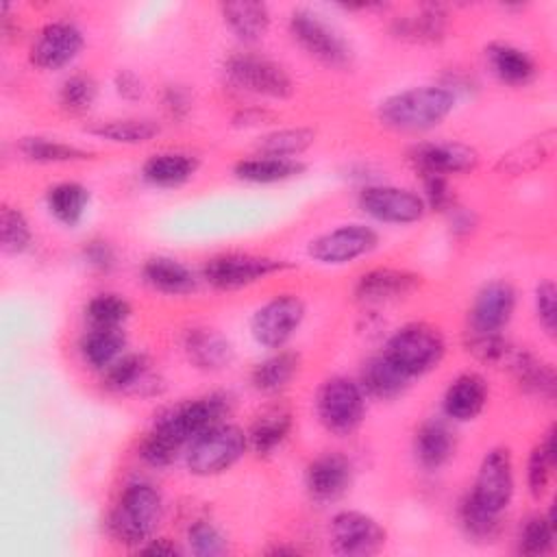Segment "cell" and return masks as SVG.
<instances>
[{
	"label": "cell",
	"mask_w": 557,
	"mask_h": 557,
	"mask_svg": "<svg viewBox=\"0 0 557 557\" xmlns=\"http://www.w3.org/2000/svg\"><path fill=\"white\" fill-rule=\"evenodd\" d=\"M459 98L442 83H420L383 96L374 107L376 122L400 135H422L440 128L457 109Z\"/></svg>",
	"instance_id": "cell-1"
},
{
	"label": "cell",
	"mask_w": 557,
	"mask_h": 557,
	"mask_svg": "<svg viewBox=\"0 0 557 557\" xmlns=\"http://www.w3.org/2000/svg\"><path fill=\"white\" fill-rule=\"evenodd\" d=\"M165 516V498L159 485L148 479H131L117 492L104 516L109 540L122 548L139 550L157 535Z\"/></svg>",
	"instance_id": "cell-2"
},
{
	"label": "cell",
	"mask_w": 557,
	"mask_h": 557,
	"mask_svg": "<svg viewBox=\"0 0 557 557\" xmlns=\"http://www.w3.org/2000/svg\"><path fill=\"white\" fill-rule=\"evenodd\" d=\"M220 76L228 89L259 100L283 102L296 94L292 72L281 61L255 48L228 52L220 63Z\"/></svg>",
	"instance_id": "cell-3"
},
{
	"label": "cell",
	"mask_w": 557,
	"mask_h": 557,
	"mask_svg": "<svg viewBox=\"0 0 557 557\" xmlns=\"http://www.w3.org/2000/svg\"><path fill=\"white\" fill-rule=\"evenodd\" d=\"M289 39L315 63L333 72H348L355 65L357 52L350 39L322 11L298 4L292 7L285 20Z\"/></svg>",
	"instance_id": "cell-4"
},
{
	"label": "cell",
	"mask_w": 557,
	"mask_h": 557,
	"mask_svg": "<svg viewBox=\"0 0 557 557\" xmlns=\"http://www.w3.org/2000/svg\"><path fill=\"white\" fill-rule=\"evenodd\" d=\"M235 409V396L226 389H211L191 398H183L170 407H163L152 424L154 433L165 437L170 444L185 453L187 444L200 435L202 431L211 429L218 422L231 420Z\"/></svg>",
	"instance_id": "cell-5"
},
{
	"label": "cell",
	"mask_w": 557,
	"mask_h": 557,
	"mask_svg": "<svg viewBox=\"0 0 557 557\" xmlns=\"http://www.w3.org/2000/svg\"><path fill=\"white\" fill-rule=\"evenodd\" d=\"M381 352L409 379H422L437 370L448 352L444 331L426 320H411L396 326L383 342Z\"/></svg>",
	"instance_id": "cell-6"
},
{
	"label": "cell",
	"mask_w": 557,
	"mask_h": 557,
	"mask_svg": "<svg viewBox=\"0 0 557 557\" xmlns=\"http://www.w3.org/2000/svg\"><path fill=\"white\" fill-rule=\"evenodd\" d=\"M294 265L287 259L248 252V250H226L207 257L200 268V281L213 292H239L263 283L272 276L289 272Z\"/></svg>",
	"instance_id": "cell-7"
},
{
	"label": "cell",
	"mask_w": 557,
	"mask_h": 557,
	"mask_svg": "<svg viewBox=\"0 0 557 557\" xmlns=\"http://www.w3.org/2000/svg\"><path fill=\"white\" fill-rule=\"evenodd\" d=\"M248 453L246 429L224 420L202 431L187 444L183 463L191 476L211 479L233 470Z\"/></svg>",
	"instance_id": "cell-8"
},
{
	"label": "cell",
	"mask_w": 557,
	"mask_h": 557,
	"mask_svg": "<svg viewBox=\"0 0 557 557\" xmlns=\"http://www.w3.org/2000/svg\"><path fill=\"white\" fill-rule=\"evenodd\" d=\"M313 409L326 433L333 437H350L366 420L368 396L357 376L329 374L315 389Z\"/></svg>",
	"instance_id": "cell-9"
},
{
	"label": "cell",
	"mask_w": 557,
	"mask_h": 557,
	"mask_svg": "<svg viewBox=\"0 0 557 557\" xmlns=\"http://www.w3.org/2000/svg\"><path fill=\"white\" fill-rule=\"evenodd\" d=\"M381 246V233L370 222H342L313 235L305 255L322 268H344L370 257Z\"/></svg>",
	"instance_id": "cell-10"
},
{
	"label": "cell",
	"mask_w": 557,
	"mask_h": 557,
	"mask_svg": "<svg viewBox=\"0 0 557 557\" xmlns=\"http://www.w3.org/2000/svg\"><path fill=\"white\" fill-rule=\"evenodd\" d=\"M307 318V302L296 292H278L255 307L248 318V333L252 342L270 352L287 348L298 335Z\"/></svg>",
	"instance_id": "cell-11"
},
{
	"label": "cell",
	"mask_w": 557,
	"mask_h": 557,
	"mask_svg": "<svg viewBox=\"0 0 557 557\" xmlns=\"http://www.w3.org/2000/svg\"><path fill=\"white\" fill-rule=\"evenodd\" d=\"M355 205L368 220L385 226H413L429 213L418 189L385 181L357 187Z\"/></svg>",
	"instance_id": "cell-12"
},
{
	"label": "cell",
	"mask_w": 557,
	"mask_h": 557,
	"mask_svg": "<svg viewBox=\"0 0 557 557\" xmlns=\"http://www.w3.org/2000/svg\"><path fill=\"white\" fill-rule=\"evenodd\" d=\"M87 46L85 30L67 17L44 22L30 39L28 63L39 72H63L76 63Z\"/></svg>",
	"instance_id": "cell-13"
},
{
	"label": "cell",
	"mask_w": 557,
	"mask_h": 557,
	"mask_svg": "<svg viewBox=\"0 0 557 557\" xmlns=\"http://www.w3.org/2000/svg\"><path fill=\"white\" fill-rule=\"evenodd\" d=\"M468 496L483 509L505 516L516 496V463L509 446L496 444L483 453Z\"/></svg>",
	"instance_id": "cell-14"
},
{
	"label": "cell",
	"mask_w": 557,
	"mask_h": 557,
	"mask_svg": "<svg viewBox=\"0 0 557 557\" xmlns=\"http://www.w3.org/2000/svg\"><path fill=\"white\" fill-rule=\"evenodd\" d=\"M326 540L339 557H372L387 544V529L368 511L339 509L329 518Z\"/></svg>",
	"instance_id": "cell-15"
},
{
	"label": "cell",
	"mask_w": 557,
	"mask_h": 557,
	"mask_svg": "<svg viewBox=\"0 0 557 557\" xmlns=\"http://www.w3.org/2000/svg\"><path fill=\"white\" fill-rule=\"evenodd\" d=\"M424 287V276L409 268L374 265L357 274L352 300L363 309H379L413 298Z\"/></svg>",
	"instance_id": "cell-16"
},
{
	"label": "cell",
	"mask_w": 557,
	"mask_h": 557,
	"mask_svg": "<svg viewBox=\"0 0 557 557\" xmlns=\"http://www.w3.org/2000/svg\"><path fill=\"white\" fill-rule=\"evenodd\" d=\"M407 163L416 176L440 174L455 178L476 172L481 154L474 146L459 139H422L407 148Z\"/></svg>",
	"instance_id": "cell-17"
},
{
	"label": "cell",
	"mask_w": 557,
	"mask_h": 557,
	"mask_svg": "<svg viewBox=\"0 0 557 557\" xmlns=\"http://www.w3.org/2000/svg\"><path fill=\"white\" fill-rule=\"evenodd\" d=\"M518 309V289L507 278H487L483 281L468 305L466 329L472 331H492L503 333Z\"/></svg>",
	"instance_id": "cell-18"
},
{
	"label": "cell",
	"mask_w": 557,
	"mask_h": 557,
	"mask_svg": "<svg viewBox=\"0 0 557 557\" xmlns=\"http://www.w3.org/2000/svg\"><path fill=\"white\" fill-rule=\"evenodd\" d=\"M355 481V466L342 450H322L311 457L302 470L307 496L318 505L337 503L348 494Z\"/></svg>",
	"instance_id": "cell-19"
},
{
	"label": "cell",
	"mask_w": 557,
	"mask_h": 557,
	"mask_svg": "<svg viewBox=\"0 0 557 557\" xmlns=\"http://www.w3.org/2000/svg\"><path fill=\"white\" fill-rule=\"evenodd\" d=\"M100 383L109 394L117 396L152 398L163 392V381L144 350H126L100 374Z\"/></svg>",
	"instance_id": "cell-20"
},
{
	"label": "cell",
	"mask_w": 557,
	"mask_h": 557,
	"mask_svg": "<svg viewBox=\"0 0 557 557\" xmlns=\"http://www.w3.org/2000/svg\"><path fill=\"white\" fill-rule=\"evenodd\" d=\"M181 350L187 363L205 374L224 372L235 363V344L220 329L207 324L187 326L181 335Z\"/></svg>",
	"instance_id": "cell-21"
},
{
	"label": "cell",
	"mask_w": 557,
	"mask_h": 557,
	"mask_svg": "<svg viewBox=\"0 0 557 557\" xmlns=\"http://www.w3.org/2000/svg\"><path fill=\"white\" fill-rule=\"evenodd\" d=\"M490 403V381L476 370L455 374L442 392V416L453 424L474 422Z\"/></svg>",
	"instance_id": "cell-22"
},
{
	"label": "cell",
	"mask_w": 557,
	"mask_h": 557,
	"mask_svg": "<svg viewBox=\"0 0 557 557\" xmlns=\"http://www.w3.org/2000/svg\"><path fill=\"white\" fill-rule=\"evenodd\" d=\"M483 63L496 83L511 89L529 87L540 76L537 59L527 48L505 39H492L483 46Z\"/></svg>",
	"instance_id": "cell-23"
},
{
	"label": "cell",
	"mask_w": 557,
	"mask_h": 557,
	"mask_svg": "<svg viewBox=\"0 0 557 557\" xmlns=\"http://www.w3.org/2000/svg\"><path fill=\"white\" fill-rule=\"evenodd\" d=\"M450 13L446 4L429 2L389 20V35L413 46H440L448 39Z\"/></svg>",
	"instance_id": "cell-24"
},
{
	"label": "cell",
	"mask_w": 557,
	"mask_h": 557,
	"mask_svg": "<svg viewBox=\"0 0 557 557\" xmlns=\"http://www.w3.org/2000/svg\"><path fill=\"white\" fill-rule=\"evenodd\" d=\"M139 278L148 289L168 298H187L196 294L202 283L198 270L187 265L183 259L163 252L148 255L141 261Z\"/></svg>",
	"instance_id": "cell-25"
},
{
	"label": "cell",
	"mask_w": 557,
	"mask_h": 557,
	"mask_svg": "<svg viewBox=\"0 0 557 557\" xmlns=\"http://www.w3.org/2000/svg\"><path fill=\"white\" fill-rule=\"evenodd\" d=\"M457 433L453 422L442 418H424L411 435V457L424 472H440L457 453Z\"/></svg>",
	"instance_id": "cell-26"
},
{
	"label": "cell",
	"mask_w": 557,
	"mask_h": 557,
	"mask_svg": "<svg viewBox=\"0 0 557 557\" xmlns=\"http://www.w3.org/2000/svg\"><path fill=\"white\" fill-rule=\"evenodd\" d=\"M200 170V157L189 150L165 148L150 152L139 165V178L152 189H178Z\"/></svg>",
	"instance_id": "cell-27"
},
{
	"label": "cell",
	"mask_w": 557,
	"mask_h": 557,
	"mask_svg": "<svg viewBox=\"0 0 557 557\" xmlns=\"http://www.w3.org/2000/svg\"><path fill=\"white\" fill-rule=\"evenodd\" d=\"M292 431H294L292 409L278 400L272 405H265L250 420V424L246 429L248 450L259 459H268L285 446Z\"/></svg>",
	"instance_id": "cell-28"
},
{
	"label": "cell",
	"mask_w": 557,
	"mask_h": 557,
	"mask_svg": "<svg viewBox=\"0 0 557 557\" xmlns=\"http://www.w3.org/2000/svg\"><path fill=\"white\" fill-rule=\"evenodd\" d=\"M85 133L104 144L135 148L152 144L163 133V122L152 115H113L89 122Z\"/></svg>",
	"instance_id": "cell-29"
},
{
	"label": "cell",
	"mask_w": 557,
	"mask_h": 557,
	"mask_svg": "<svg viewBox=\"0 0 557 557\" xmlns=\"http://www.w3.org/2000/svg\"><path fill=\"white\" fill-rule=\"evenodd\" d=\"M222 24L242 48H255L272 28V9L259 0L222 2L218 7Z\"/></svg>",
	"instance_id": "cell-30"
},
{
	"label": "cell",
	"mask_w": 557,
	"mask_h": 557,
	"mask_svg": "<svg viewBox=\"0 0 557 557\" xmlns=\"http://www.w3.org/2000/svg\"><path fill=\"white\" fill-rule=\"evenodd\" d=\"M507 368L518 389L535 400L553 403L557 396V374L550 361L529 348H513Z\"/></svg>",
	"instance_id": "cell-31"
},
{
	"label": "cell",
	"mask_w": 557,
	"mask_h": 557,
	"mask_svg": "<svg viewBox=\"0 0 557 557\" xmlns=\"http://www.w3.org/2000/svg\"><path fill=\"white\" fill-rule=\"evenodd\" d=\"M302 357L298 350L278 348L270 350L265 357L252 363L248 383L261 396H281L300 374Z\"/></svg>",
	"instance_id": "cell-32"
},
{
	"label": "cell",
	"mask_w": 557,
	"mask_h": 557,
	"mask_svg": "<svg viewBox=\"0 0 557 557\" xmlns=\"http://www.w3.org/2000/svg\"><path fill=\"white\" fill-rule=\"evenodd\" d=\"M15 152L37 165H72V163H83L96 159V150L81 146L76 141L63 139V137H52V135H22L15 141Z\"/></svg>",
	"instance_id": "cell-33"
},
{
	"label": "cell",
	"mask_w": 557,
	"mask_h": 557,
	"mask_svg": "<svg viewBox=\"0 0 557 557\" xmlns=\"http://www.w3.org/2000/svg\"><path fill=\"white\" fill-rule=\"evenodd\" d=\"M553 152H555V131L546 128L537 135L522 139L507 152H503L494 163V172L503 178L527 176L542 170L553 159Z\"/></svg>",
	"instance_id": "cell-34"
},
{
	"label": "cell",
	"mask_w": 557,
	"mask_h": 557,
	"mask_svg": "<svg viewBox=\"0 0 557 557\" xmlns=\"http://www.w3.org/2000/svg\"><path fill=\"white\" fill-rule=\"evenodd\" d=\"M89 205L91 189L76 178L57 181L44 191L46 213L63 228H78L89 213Z\"/></svg>",
	"instance_id": "cell-35"
},
{
	"label": "cell",
	"mask_w": 557,
	"mask_h": 557,
	"mask_svg": "<svg viewBox=\"0 0 557 557\" xmlns=\"http://www.w3.org/2000/svg\"><path fill=\"white\" fill-rule=\"evenodd\" d=\"M357 381L368 400L376 403H394L411 387V381L381 350L361 361Z\"/></svg>",
	"instance_id": "cell-36"
},
{
	"label": "cell",
	"mask_w": 557,
	"mask_h": 557,
	"mask_svg": "<svg viewBox=\"0 0 557 557\" xmlns=\"http://www.w3.org/2000/svg\"><path fill=\"white\" fill-rule=\"evenodd\" d=\"M307 172L302 159H283L268 154H248L233 163L231 174L246 185H281L300 178Z\"/></svg>",
	"instance_id": "cell-37"
},
{
	"label": "cell",
	"mask_w": 557,
	"mask_h": 557,
	"mask_svg": "<svg viewBox=\"0 0 557 557\" xmlns=\"http://www.w3.org/2000/svg\"><path fill=\"white\" fill-rule=\"evenodd\" d=\"M126 350H128L126 329L87 326L76 342V352L81 363L98 374H102L109 366H113Z\"/></svg>",
	"instance_id": "cell-38"
},
{
	"label": "cell",
	"mask_w": 557,
	"mask_h": 557,
	"mask_svg": "<svg viewBox=\"0 0 557 557\" xmlns=\"http://www.w3.org/2000/svg\"><path fill=\"white\" fill-rule=\"evenodd\" d=\"M557 466V429L550 424L540 442H535L527 455L524 463V485L533 500H542L553 481V472Z\"/></svg>",
	"instance_id": "cell-39"
},
{
	"label": "cell",
	"mask_w": 557,
	"mask_h": 557,
	"mask_svg": "<svg viewBox=\"0 0 557 557\" xmlns=\"http://www.w3.org/2000/svg\"><path fill=\"white\" fill-rule=\"evenodd\" d=\"M318 133L311 126H272L257 135L252 150L257 154L283 157V159H302V154L315 144Z\"/></svg>",
	"instance_id": "cell-40"
},
{
	"label": "cell",
	"mask_w": 557,
	"mask_h": 557,
	"mask_svg": "<svg viewBox=\"0 0 557 557\" xmlns=\"http://www.w3.org/2000/svg\"><path fill=\"white\" fill-rule=\"evenodd\" d=\"M54 98H57V107L65 115L83 117L94 111L100 98V83L91 72L74 70L61 78V83L57 85Z\"/></svg>",
	"instance_id": "cell-41"
},
{
	"label": "cell",
	"mask_w": 557,
	"mask_h": 557,
	"mask_svg": "<svg viewBox=\"0 0 557 557\" xmlns=\"http://www.w3.org/2000/svg\"><path fill=\"white\" fill-rule=\"evenodd\" d=\"M455 516H457V527H459V531L463 533V537H466L470 544H479V546L494 544V542H498V537H500L503 531H505L503 516L492 513V511L483 509L481 505H476V503L468 496V492L459 498L457 509H455Z\"/></svg>",
	"instance_id": "cell-42"
},
{
	"label": "cell",
	"mask_w": 557,
	"mask_h": 557,
	"mask_svg": "<svg viewBox=\"0 0 557 557\" xmlns=\"http://www.w3.org/2000/svg\"><path fill=\"white\" fill-rule=\"evenodd\" d=\"M557 542V522L555 511L548 507L546 511H533L520 520L516 535V553L527 557H542L555 550Z\"/></svg>",
	"instance_id": "cell-43"
},
{
	"label": "cell",
	"mask_w": 557,
	"mask_h": 557,
	"mask_svg": "<svg viewBox=\"0 0 557 557\" xmlns=\"http://www.w3.org/2000/svg\"><path fill=\"white\" fill-rule=\"evenodd\" d=\"M133 315L131 300L113 289H102L91 294L83 305V318L87 326L124 329Z\"/></svg>",
	"instance_id": "cell-44"
},
{
	"label": "cell",
	"mask_w": 557,
	"mask_h": 557,
	"mask_svg": "<svg viewBox=\"0 0 557 557\" xmlns=\"http://www.w3.org/2000/svg\"><path fill=\"white\" fill-rule=\"evenodd\" d=\"M35 246V233L28 215L15 207L4 202L0 209V248L9 257H24Z\"/></svg>",
	"instance_id": "cell-45"
},
{
	"label": "cell",
	"mask_w": 557,
	"mask_h": 557,
	"mask_svg": "<svg viewBox=\"0 0 557 557\" xmlns=\"http://www.w3.org/2000/svg\"><path fill=\"white\" fill-rule=\"evenodd\" d=\"M463 350L479 361L481 366H503L507 363L513 346L509 337L503 333H492V331H463Z\"/></svg>",
	"instance_id": "cell-46"
},
{
	"label": "cell",
	"mask_w": 557,
	"mask_h": 557,
	"mask_svg": "<svg viewBox=\"0 0 557 557\" xmlns=\"http://www.w3.org/2000/svg\"><path fill=\"white\" fill-rule=\"evenodd\" d=\"M185 550L198 557H220L231 550L226 533L209 518H196L185 529Z\"/></svg>",
	"instance_id": "cell-47"
},
{
	"label": "cell",
	"mask_w": 557,
	"mask_h": 557,
	"mask_svg": "<svg viewBox=\"0 0 557 557\" xmlns=\"http://www.w3.org/2000/svg\"><path fill=\"white\" fill-rule=\"evenodd\" d=\"M78 259L89 272L98 276H111L120 268V252L115 244L102 235L85 239L81 244Z\"/></svg>",
	"instance_id": "cell-48"
},
{
	"label": "cell",
	"mask_w": 557,
	"mask_h": 557,
	"mask_svg": "<svg viewBox=\"0 0 557 557\" xmlns=\"http://www.w3.org/2000/svg\"><path fill=\"white\" fill-rule=\"evenodd\" d=\"M533 302V315L540 326V331L555 339L557 335V285L553 278H540L531 294Z\"/></svg>",
	"instance_id": "cell-49"
},
{
	"label": "cell",
	"mask_w": 557,
	"mask_h": 557,
	"mask_svg": "<svg viewBox=\"0 0 557 557\" xmlns=\"http://www.w3.org/2000/svg\"><path fill=\"white\" fill-rule=\"evenodd\" d=\"M159 107L170 122L185 124L196 107L194 89L185 83H165L159 89Z\"/></svg>",
	"instance_id": "cell-50"
},
{
	"label": "cell",
	"mask_w": 557,
	"mask_h": 557,
	"mask_svg": "<svg viewBox=\"0 0 557 557\" xmlns=\"http://www.w3.org/2000/svg\"><path fill=\"white\" fill-rule=\"evenodd\" d=\"M418 181H420L418 191L426 205V211L444 215L459 202L453 178H446L440 174H420Z\"/></svg>",
	"instance_id": "cell-51"
},
{
	"label": "cell",
	"mask_w": 557,
	"mask_h": 557,
	"mask_svg": "<svg viewBox=\"0 0 557 557\" xmlns=\"http://www.w3.org/2000/svg\"><path fill=\"white\" fill-rule=\"evenodd\" d=\"M111 89L113 94L122 100V102H128V104H137L146 98L148 94V87H146V81L141 78V74H137L135 70L131 67H117L111 76Z\"/></svg>",
	"instance_id": "cell-52"
},
{
	"label": "cell",
	"mask_w": 557,
	"mask_h": 557,
	"mask_svg": "<svg viewBox=\"0 0 557 557\" xmlns=\"http://www.w3.org/2000/svg\"><path fill=\"white\" fill-rule=\"evenodd\" d=\"M231 126L237 131H268L274 126V113L263 104H244L231 115Z\"/></svg>",
	"instance_id": "cell-53"
},
{
	"label": "cell",
	"mask_w": 557,
	"mask_h": 557,
	"mask_svg": "<svg viewBox=\"0 0 557 557\" xmlns=\"http://www.w3.org/2000/svg\"><path fill=\"white\" fill-rule=\"evenodd\" d=\"M448 231L455 239H468L470 235L476 233L479 228V215L472 207H466L461 202H457L448 213H444Z\"/></svg>",
	"instance_id": "cell-54"
},
{
	"label": "cell",
	"mask_w": 557,
	"mask_h": 557,
	"mask_svg": "<svg viewBox=\"0 0 557 557\" xmlns=\"http://www.w3.org/2000/svg\"><path fill=\"white\" fill-rule=\"evenodd\" d=\"M437 83H442L444 87H448L457 98L466 96L468 91L476 89V85H479L476 78H474V74H470L468 70H461V67H450V70H446Z\"/></svg>",
	"instance_id": "cell-55"
},
{
	"label": "cell",
	"mask_w": 557,
	"mask_h": 557,
	"mask_svg": "<svg viewBox=\"0 0 557 557\" xmlns=\"http://www.w3.org/2000/svg\"><path fill=\"white\" fill-rule=\"evenodd\" d=\"M139 555H163V557H174V555H183L185 553V546H181L178 542H174L172 537H165V535H154L150 537L139 550Z\"/></svg>",
	"instance_id": "cell-56"
},
{
	"label": "cell",
	"mask_w": 557,
	"mask_h": 557,
	"mask_svg": "<svg viewBox=\"0 0 557 557\" xmlns=\"http://www.w3.org/2000/svg\"><path fill=\"white\" fill-rule=\"evenodd\" d=\"M268 555H300V548H296V546H270L268 550H265Z\"/></svg>",
	"instance_id": "cell-57"
}]
</instances>
